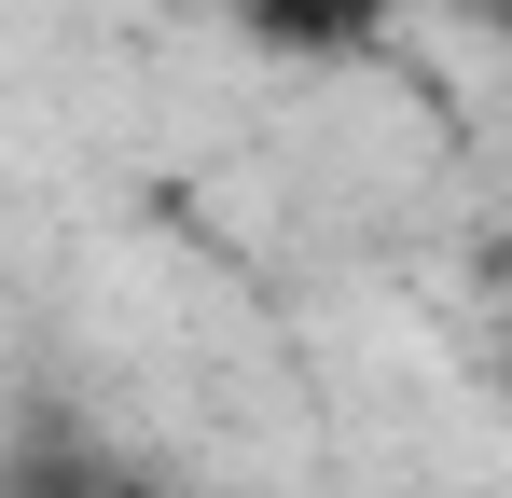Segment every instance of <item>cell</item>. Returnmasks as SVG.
<instances>
[{"instance_id": "1", "label": "cell", "mask_w": 512, "mask_h": 498, "mask_svg": "<svg viewBox=\"0 0 512 498\" xmlns=\"http://www.w3.org/2000/svg\"><path fill=\"white\" fill-rule=\"evenodd\" d=\"M263 42H291V56H360L374 28H388V0H236Z\"/></svg>"}]
</instances>
